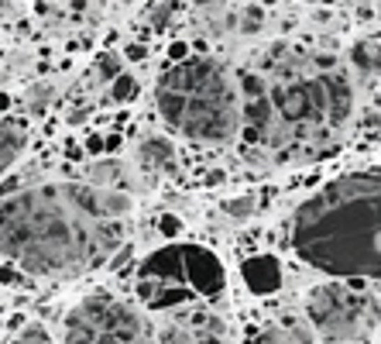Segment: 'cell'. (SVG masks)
<instances>
[{"instance_id":"4fadbf2b","label":"cell","mask_w":381,"mask_h":344,"mask_svg":"<svg viewBox=\"0 0 381 344\" xmlns=\"http://www.w3.org/2000/svg\"><path fill=\"white\" fill-rule=\"evenodd\" d=\"M203 334L193 327V324H179V320H169L158 327V344H200Z\"/></svg>"},{"instance_id":"52a82bcc","label":"cell","mask_w":381,"mask_h":344,"mask_svg":"<svg viewBox=\"0 0 381 344\" xmlns=\"http://www.w3.org/2000/svg\"><path fill=\"white\" fill-rule=\"evenodd\" d=\"M182 261H186V279L193 286V293L200 300H213L223 293L227 286V272L220 265V258L213 255L210 248L200 245H182Z\"/></svg>"},{"instance_id":"3957f363","label":"cell","mask_w":381,"mask_h":344,"mask_svg":"<svg viewBox=\"0 0 381 344\" xmlns=\"http://www.w3.org/2000/svg\"><path fill=\"white\" fill-rule=\"evenodd\" d=\"M292 248L327 275H381V172H347L320 186L292 217Z\"/></svg>"},{"instance_id":"44dd1931","label":"cell","mask_w":381,"mask_h":344,"mask_svg":"<svg viewBox=\"0 0 381 344\" xmlns=\"http://www.w3.org/2000/svg\"><path fill=\"white\" fill-rule=\"evenodd\" d=\"M169 17H172V3H158V7L151 10V28L162 31V28L169 24Z\"/></svg>"},{"instance_id":"277c9868","label":"cell","mask_w":381,"mask_h":344,"mask_svg":"<svg viewBox=\"0 0 381 344\" xmlns=\"http://www.w3.org/2000/svg\"><path fill=\"white\" fill-rule=\"evenodd\" d=\"M155 107L175 134L203 145H223L241 128V93L213 59H186L158 76Z\"/></svg>"},{"instance_id":"7c38bea8","label":"cell","mask_w":381,"mask_h":344,"mask_svg":"<svg viewBox=\"0 0 381 344\" xmlns=\"http://www.w3.org/2000/svg\"><path fill=\"white\" fill-rule=\"evenodd\" d=\"M350 66L357 69V73H381V42H371V38H364V42H354L350 48Z\"/></svg>"},{"instance_id":"d6986e66","label":"cell","mask_w":381,"mask_h":344,"mask_svg":"<svg viewBox=\"0 0 381 344\" xmlns=\"http://www.w3.org/2000/svg\"><path fill=\"white\" fill-rule=\"evenodd\" d=\"M261 24H264V10L261 7H244V14H241V31L244 35H257L261 31Z\"/></svg>"},{"instance_id":"30bf717a","label":"cell","mask_w":381,"mask_h":344,"mask_svg":"<svg viewBox=\"0 0 381 344\" xmlns=\"http://www.w3.org/2000/svg\"><path fill=\"white\" fill-rule=\"evenodd\" d=\"M137 159L148 166V169H165L172 166V159H175V148H172L169 138H158V134H148L141 145H137Z\"/></svg>"},{"instance_id":"5bb4252c","label":"cell","mask_w":381,"mask_h":344,"mask_svg":"<svg viewBox=\"0 0 381 344\" xmlns=\"http://www.w3.org/2000/svg\"><path fill=\"white\" fill-rule=\"evenodd\" d=\"M121 175H124V166L121 162H93L89 166V182H96V186H117L121 182Z\"/></svg>"},{"instance_id":"ba28073f","label":"cell","mask_w":381,"mask_h":344,"mask_svg":"<svg viewBox=\"0 0 381 344\" xmlns=\"http://www.w3.org/2000/svg\"><path fill=\"white\" fill-rule=\"evenodd\" d=\"M241 275L254 296H271L282 289V261L275 255H251L241 265Z\"/></svg>"},{"instance_id":"7a4b0ae2","label":"cell","mask_w":381,"mask_h":344,"mask_svg":"<svg viewBox=\"0 0 381 344\" xmlns=\"http://www.w3.org/2000/svg\"><path fill=\"white\" fill-rule=\"evenodd\" d=\"M134 200L96 182H42L0 200V255L31 275H80L124 245Z\"/></svg>"},{"instance_id":"7402d4cb","label":"cell","mask_w":381,"mask_h":344,"mask_svg":"<svg viewBox=\"0 0 381 344\" xmlns=\"http://www.w3.org/2000/svg\"><path fill=\"white\" fill-rule=\"evenodd\" d=\"M124 59H127V62H144V59H148V48H144V45H137V42H130L124 48Z\"/></svg>"},{"instance_id":"d4e9b609","label":"cell","mask_w":381,"mask_h":344,"mask_svg":"<svg viewBox=\"0 0 381 344\" xmlns=\"http://www.w3.org/2000/svg\"><path fill=\"white\" fill-rule=\"evenodd\" d=\"M7 110H10V93L0 89V114H7Z\"/></svg>"},{"instance_id":"6da1fadb","label":"cell","mask_w":381,"mask_h":344,"mask_svg":"<svg viewBox=\"0 0 381 344\" xmlns=\"http://www.w3.org/2000/svg\"><path fill=\"white\" fill-rule=\"evenodd\" d=\"M237 93L244 134L278 162L334 152L354 114V83L337 55L285 42L241 73Z\"/></svg>"},{"instance_id":"cb8c5ba5","label":"cell","mask_w":381,"mask_h":344,"mask_svg":"<svg viewBox=\"0 0 381 344\" xmlns=\"http://www.w3.org/2000/svg\"><path fill=\"white\" fill-rule=\"evenodd\" d=\"M86 148H89V152H96V155H100V152H107V138H100V134H93V138H89V145H86Z\"/></svg>"},{"instance_id":"2e32d148","label":"cell","mask_w":381,"mask_h":344,"mask_svg":"<svg viewBox=\"0 0 381 344\" xmlns=\"http://www.w3.org/2000/svg\"><path fill=\"white\" fill-rule=\"evenodd\" d=\"M254 196H230V200H223L220 203V210L227 217H234V220H248V217L254 214Z\"/></svg>"},{"instance_id":"ac0fdd59","label":"cell","mask_w":381,"mask_h":344,"mask_svg":"<svg viewBox=\"0 0 381 344\" xmlns=\"http://www.w3.org/2000/svg\"><path fill=\"white\" fill-rule=\"evenodd\" d=\"M121 66H124V62H121V55H100V62H96V76H100L103 83H107V80L114 83V80L124 73Z\"/></svg>"},{"instance_id":"9c48e42d","label":"cell","mask_w":381,"mask_h":344,"mask_svg":"<svg viewBox=\"0 0 381 344\" xmlns=\"http://www.w3.org/2000/svg\"><path fill=\"white\" fill-rule=\"evenodd\" d=\"M24 145H28V128H24V121L3 117V121H0V175L24 155Z\"/></svg>"},{"instance_id":"8fae6325","label":"cell","mask_w":381,"mask_h":344,"mask_svg":"<svg viewBox=\"0 0 381 344\" xmlns=\"http://www.w3.org/2000/svg\"><path fill=\"white\" fill-rule=\"evenodd\" d=\"M257 344H313V338L302 324H271L261 331Z\"/></svg>"},{"instance_id":"4316f807","label":"cell","mask_w":381,"mask_h":344,"mask_svg":"<svg viewBox=\"0 0 381 344\" xmlns=\"http://www.w3.org/2000/svg\"><path fill=\"white\" fill-rule=\"evenodd\" d=\"M378 14H381V3H378Z\"/></svg>"},{"instance_id":"ffe728a7","label":"cell","mask_w":381,"mask_h":344,"mask_svg":"<svg viewBox=\"0 0 381 344\" xmlns=\"http://www.w3.org/2000/svg\"><path fill=\"white\" fill-rule=\"evenodd\" d=\"M158 231H162V238H179L182 220H179L175 214H158Z\"/></svg>"},{"instance_id":"e0dca14e","label":"cell","mask_w":381,"mask_h":344,"mask_svg":"<svg viewBox=\"0 0 381 344\" xmlns=\"http://www.w3.org/2000/svg\"><path fill=\"white\" fill-rule=\"evenodd\" d=\"M7 344H55V341H52L48 327H42V324H28V327H21Z\"/></svg>"},{"instance_id":"484cf974","label":"cell","mask_w":381,"mask_h":344,"mask_svg":"<svg viewBox=\"0 0 381 344\" xmlns=\"http://www.w3.org/2000/svg\"><path fill=\"white\" fill-rule=\"evenodd\" d=\"M117 145H121V138H117V134H107V152H114Z\"/></svg>"},{"instance_id":"603a6c76","label":"cell","mask_w":381,"mask_h":344,"mask_svg":"<svg viewBox=\"0 0 381 344\" xmlns=\"http://www.w3.org/2000/svg\"><path fill=\"white\" fill-rule=\"evenodd\" d=\"M169 59H172V62H186V59H189V45H186V42H172L169 45Z\"/></svg>"},{"instance_id":"8992f818","label":"cell","mask_w":381,"mask_h":344,"mask_svg":"<svg viewBox=\"0 0 381 344\" xmlns=\"http://www.w3.org/2000/svg\"><path fill=\"white\" fill-rule=\"evenodd\" d=\"M306 313H309L313 331L323 341L343 344L357 341V338H364L371 331V324L378 317V306L364 293V282H350V286L327 282V286H316L309 293Z\"/></svg>"},{"instance_id":"9a60e30c","label":"cell","mask_w":381,"mask_h":344,"mask_svg":"<svg viewBox=\"0 0 381 344\" xmlns=\"http://www.w3.org/2000/svg\"><path fill=\"white\" fill-rule=\"evenodd\" d=\"M137 80L130 76V73H121L114 83H110V100L114 103H130V100H137Z\"/></svg>"},{"instance_id":"5b68a950","label":"cell","mask_w":381,"mask_h":344,"mask_svg":"<svg viewBox=\"0 0 381 344\" xmlns=\"http://www.w3.org/2000/svg\"><path fill=\"white\" fill-rule=\"evenodd\" d=\"M66 344H148L141 310L110 293H93L76 303L62 320Z\"/></svg>"}]
</instances>
